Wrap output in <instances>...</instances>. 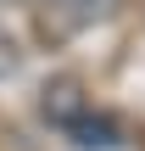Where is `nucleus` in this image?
Listing matches in <instances>:
<instances>
[{"instance_id": "7ed1b4c3", "label": "nucleus", "mask_w": 145, "mask_h": 151, "mask_svg": "<svg viewBox=\"0 0 145 151\" xmlns=\"http://www.w3.org/2000/svg\"><path fill=\"white\" fill-rule=\"evenodd\" d=\"M45 6L56 11L61 28H89V22H101V17L117 11V0H45Z\"/></svg>"}, {"instance_id": "f03ea898", "label": "nucleus", "mask_w": 145, "mask_h": 151, "mask_svg": "<svg viewBox=\"0 0 145 151\" xmlns=\"http://www.w3.org/2000/svg\"><path fill=\"white\" fill-rule=\"evenodd\" d=\"M39 112H45V118H50L56 129H67V123H73V118H84L89 106H84V95H78V84H73V78H56V84L45 90Z\"/></svg>"}, {"instance_id": "f257e3e1", "label": "nucleus", "mask_w": 145, "mask_h": 151, "mask_svg": "<svg viewBox=\"0 0 145 151\" xmlns=\"http://www.w3.org/2000/svg\"><path fill=\"white\" fill-rule=\"evenodd\" d=\"M61 134H67L78 151H117V146H123L117 123H112V118H89V112H84V118H73Z\"/></svg>"}]
</instances>
